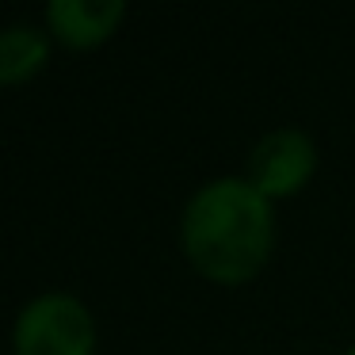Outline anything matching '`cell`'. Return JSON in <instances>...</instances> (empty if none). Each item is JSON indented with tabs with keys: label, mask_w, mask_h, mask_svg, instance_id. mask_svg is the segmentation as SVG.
Here are the masks:
<instances>
[{
	"label": "cell",
	"mask_w": 355,
	"mask_h": 355,
	"mask_svg": "<svg viewBox=\"0 0 355 355\" xmlns=\"http://www.w3.org/2000/svg\"><path fill=\"white\" fill-rule=\"evenodd\" d=\"M180 241L202 279L241 286L260 275L275 245V214L245 176L210 180L187 199Z\"/></svg>",
	"instance_id": "obj_1"
},
{
	"label": "cell",
	"mask_w": 355,
	"mask_h": 355,
	"mask_svg": "<svg viewBox=\"0 0 355 355\" xmlns=\"http://www.w3.org/2000/svg\"><path fill=\"white\" fill-rule=\"evenodd\" d=\"M16 355H96V321L73 294H39L16 317Z\"/></svg>",
	"instance_id": "obj_2"
},
{
	"label": "cell",
	"mask_w": 355,
	"mask_h": 355,
	"mask_svg": "<svg viewBox=\"0 0 355 355\" xmlns=\"http://www.w3.org/2000/svg\"><path fill=\"white\" fill-rule=\"evenodd\" d=\"M317 172V146L302 130H271L248 153V184L263 199L298 195Z\"/></svg>",
	"instance_id": "obj_3"
},
{
	"label": "cell",
	"mask_w": 355,
	"mask_h": 355,
	"mask_svg": "<svg viewBox=\"0 0 355 355\" xmlns=\"http://www.w3.org/2000/svg\"><path fill=\"white\" fill-rule=\"evenodd\" d=\"M123 0H54L46 4V31L69 50H96L119 31Z\"/></svg>",
	"instance_id": "obj_4"
},
{
	"label": "cell",
	"mask_w": 355,
	"mask_h": 355,
	"mask_svg": "<svg viewBox=\"0 0 355 355\" xmlns=\"http://www.w3.org/2000/svg\"><path fill=\"white\" fill-rule=\"evenodd\" d=\"M50 58V39L35 24H12L0 31V88L27 85L35 73H42Z\"/></svg>",
	"instance_id": "obj_5"
},
{
	"label": "cell",
	"mask_w": 355,
	"mask_h": 355,
	"mask_svg": "<svg viewBox=\"0 0 355 355\" xmlns=\"http://www.w3.org/2000/svg\"><path fill=\"white\" fill-rule=\"evenodd\" d=\"M347 355H355V347H352V352H347Z\"/></svg>",
	"instance_id": "obj_6"
}]
</instances>
